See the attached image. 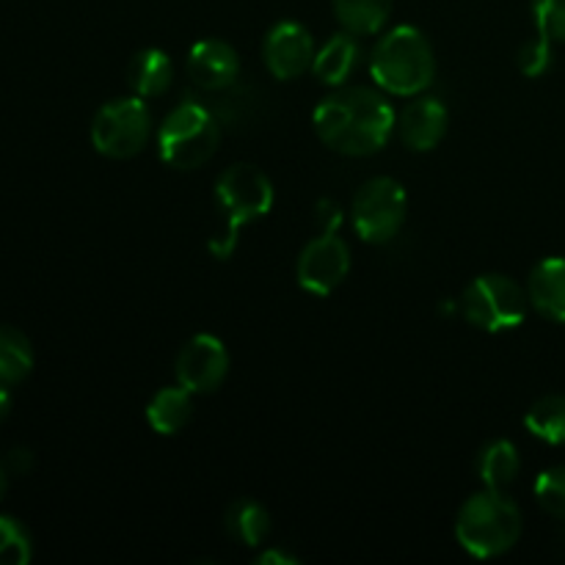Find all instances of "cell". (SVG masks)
Listing matches in <instances>:
<instances>
[{"instance_id":"4fadbf2b","label":"cell","mask_w":565,"mask_h":565,"mask_svg":"<svg viewBox=\"0 0 565 565\" xmlns=\"http://www.w3.org/2000/svg\"><path fill=\"white\" fill-rule=\"evenodd\" d=\"M450 127V114L436 97H417L397 116V136L412 152H430L439 147Z\"/></svg>"},{"instance_id":"484cf974","label":"cell","mask_w":565,"mask_h":565,"mask_svg":"<svg viewBox=\"0 0 565 565\" xmlns=\"http://www.w3.org/2000/svg\"><path fill=\"white\" fill-rule=\"evenodd\" d=\"M552 44L555 42H550V39H544V36H535V39H530V42L522 44V50H519V70H522V75L541 77L546 70H550Z\"/></svg>"},{"instance_id":"2e32d148","label":"cell","mask_w":565,"mask_h":565,"mask_svg":"<svg viewBox=\"0 0 565 565\" xmlns=\"http://www.w3.org/2000/svg\"><path fill=\"white\" fill-rule=\"evenodd\" d=\"M356 64H359V44L356 39H353V33L351 31L334 33L323 47L315 50L312 75L318 77L320 83H326V86L337 88V86H345L348 77L356 72Z\"/></svg>"},{"instance_id":"8992f818","label":"cell","mask_w":565,"mask_h":565,"mask_svg":"<svg viewBox=\"0 0 565 565\" xmlns=\"http://www.w3.org/2000/svg\"><path fill=\"white\" fill-rule=\"evenodd\" d=\"M530 296L505 274L475 276L461 296V315L469 326L489 334L519 329L527 318Z\"/></svg>"},{"instance_id":"30bf717a","label":"cell","mask_w":565,"mask_h":565,"mask_svg":"<svg viewBox=\"0 0 565 565\" xmlns=\"http://www.w3.org/2000/svg\"><path fill=\"white\" fill-rule=\"evenodd\" d=\"M177 384L185 386L193 395H210L218 390L230 373V353L215 334H193L185 340L174 359Z\"/></svg>"},{"instance_id":"ac0fdd59","label":"cell","mask_w":565,"mask_h":565,"mask_svg":"<svg viewBox=\"0 0 565 565\" xmlns=\"http://www.w3.org/2000/svg\"><path fill=\"white\" fill-rule=\"evenodd\" d=\"M519 472H522V456H519L513 441L494 439L480 450L478 478L483 483V489L505 491L508 486L516 483Z\"/></svg>"},{"instance_id":"44dd1931","label":"cell","mask_w":565,"mask_h":565,"mask_svg":"<svg viewBox=\"0 0 565 565\" xmlns=\"http://www.w3.org/2000/svg\"><path fill=\"white\" fill-rule=\"evenodd\" d=\"M33 370V345L14 326H0V381L20 384Z\"/></svg>"},{"instance_id":"6da1fadb","label":"cell","mask_w":565,"mask_h":565,"mask_svg":"<svg viewBox=\"0 0 565 565\" xmlns=\"http://www.w3.org/2000/svg\"><path fill=\"white\" fill-rule=\"evenodd\" d=\"M395 110L390 99L370 86H337L318 103L312 127L320 141L348 158L381 152L395 132Z\"/></svg>"},{"instance_id":"5bb4252c","label":"cell","mask_w":565,"mask_h":565,"mask_svg":"<svg viewBox=\"0 0 565 565\" xmlns=\"http://www.w3.org/2000/svg\"><path fill=\"white\" fill-rule=\"evenodd\" d=\"M527 296L535 312L565 323V257H546L530 270Z\"/></svg>"},{"instance_id":"5b68a950","label":"cell","mask_w":565,"mask_h":565,"mask_svg":"<svg viewBox=\"0 0 565 565\" xmlns=\"http://www.w3.org/2000/svg\"><path fill=\"white\" fill-rule=\"evenodd\" d=\"M221 143V127L210 108L199 103H182L158 127V152L166 166L177 171H193L210 163Z\"/></svg>"},{"instance_id":"52a82bcc","label":"cell","mask_w":565,"mask_h":565,"mask_svg":"<svg viewBox=\"0 0 565 565\" xmlns=\"http://www.w3.org/2000/svg\"><path fill=\"white\" fill-rule=\"evenodd\" d=\"M408 215L406 188L395 177H373L351 202V221L364 243L384 246L401 235Z\"/></svg>"},{"instance_id":"f1b7e54d","label":"cell","mask_w":565,"mask_h":565,"mask_svg":"<svg viewBox=\"0 0 565 565\" xmlns=\"http://www.w3.org/2000/svg\"><path fill=\"white\" fill-rule=\"evenodd\" d=\"M9 408H11V395L9 390H6V381H0V419H6Z\"/></svg>"},{"instance_id":"8fae6325","label":"cell","mask_w":565,"mask_h":565,"mask_svg":"<svg viewBox=\"0 0 565 565\" xmlns=\"http://www.w3.org/2000/svg\"><path fill=\"white\" fill-rule=\"evenodd\" d=\"M263 58L276 81H296L312 70L315 39L301 22L281 20L265 33Z\"/></svg>"},{"instance_id":"7c38bea8","label":"cell","mask_w":565,"mask_h":565,"mask_svg":"<svg viewBox=\"0 0 565 565\" xmlns=\"http://www.w3.org/2000/svg\"><path fill=\"white\" fill-rule=\"evenodd\" d=\"M241 75V55L224 39H202L188 53V77L202 92H224Z\"/></svg>"},{"instance_id":"d4e9b609","label":"cell","mask_w":565,"mask_h":565,"mask_svg":"<svg viewBox=\"0 0 565 565\" xmlns=\"http://www.w3.org/2000/svg\"><path fill=\"white\" fill-rule=\"evenodd\" d=\"M535 28L539 36L550 39V42H565V0H533Z\"/></svg>"},{"instance_id":"ffe728a7","label":"cell","mask_w":565,"mask_h":565,"mask_svg":"<svg viewBox=\"0 0 565 565\" xmlns=\"http://www.w3.org/2000/svg\"><path fill=\"white\" fill-rule=\"evenodd\" d=\"M334 14L353 36H373L384 31L392 14V0H331Z\"/></svg>"},{"instance_id":"d6986e66","label":"cell","mask_w":565,"mask_h":565,"mask_svg":"<svg viewBox=\"0 0 565 565\" xmlns=\"http://www.w3.org/2000/svg\"><path fill=\"white\" fill-rule=\"evenodd\" d=\"M224 527L232 541L243 546H259L270 533V516L257 500L243 497L235 500L224 513Z\"/></svg>"},{"instance_id":"7402d4cb","label":"cell","mask_w":565,"mask_h":565,"mask_svg":"<svg viewBox=\"0 0 565 565\" xmlns=\"http://www.w3.org/2000/svg\"><path fill=\"white\" fill-rule=\"evenodd\" d=\"M524 428L546 445H565V395H544L524 414Z\"/></svg>"},{"instance_id":"ba28073f","label":"cell","mask_w":565,"mask_h":565,"mask_svg":"<svg viewBox=\"0 0 565 565\" xmlns=\"http://www.w3.org/2000/svg\"><path fill=\"white\" fill-rule=\"evenodd\" d=\"M152 136V114L141 97H116L92 119V143L110 160H127L143 152Z\"/></svg>"},{"instance_id":"f546056e","label":"cell","mask_w":565,"mask_h":565,"mask_svg":"<svg viewBox=\"0 0 565 565\" xmlns=\"http://www.w3.org/2000/svg\"><path fill=\"white\" fill-rule=\"evenodd\" d=\"M3 491H6V472L3 467H0V497H3Z\"/></svg>"},{"instance_id":"9c48e42d","label":"cell","mask_w":565,"mask_h":565,"mask_svg":"<svg viewBox=\"0 0 565 565\" xmlns=\"http://www.w3.org/2000/svg\"><path fill=\"white\" fill-rule=\"evenodd\" d=\"M351 274V248L337 232H320L298 254L296 279L312 296H331Z\"/></svg>"},{"instance_id":"cb8c5ba5","label":"cell","mask_w":565,"mask_h":565,"mask_svg":"<svg viewBox=\"0 0 565 565\" xmlns=\"http://www.w3.org/2000/svg\"><path fill=\"white\" fill-rule=\"evenodd\" d=\"M533 494L550 516L565 519V467H550L535 478Z\"/></svg>"},{"instance_id":"7a4b0ae2","label":"cell","mask_w":565,"mask_h":565,"mask_svg":"<svg viewBox=\"0 0 565 565\" xmlns=\"http://www.w3.org/2000/svg\"><path fill=\"white\" fill-rule=\"evenodd\" d=\"M215 207L221 213V230L210 237V252L215 259H230L241 232L274 207V182L252 163L230 166L215 180Z\"/></svg>"},{"instance_id":"603a6c76","label":"cell","mask_w":565,"mask_h":565,"mask_svg":"<svg viewBox=\"0 0 565 565\" xmlns=\"http://www.w3.org/2000/svg\"><path fill=\"white\" fill-rule=\"evenodd\" d=\"M33 557V541L14 516L0 513V565H25Z\"/></svg>"},{"instance_id":"4316f807","label":"cell","mask_w":565,"mask_h":565,"mask_svg":"<svg viewBox=\"0 0 565 565\" xmlns=\"http://www.w3.org/2000/svg\"><path fill=\"white\" fill-rule=\"evenodd\" d=\"M315 213H318L320 232H337V230H340L342 210L337 207V202H331V199H320L318 207H315Z\"/></svg>"},{"instance_id":"277c9868","label":"cell","mask_w":565,"mask_h":565,"mask_svg":"<svg viewBox=\"0 0 565 565\" xmlns=\"http://www.w3.org/2000/svg\"><path fill=\"white\" fill-rule=\"evenodd\" d=\"M524 530L522 511L505 491L483 489L469 497L456 519V541L467 555L491 561L519 544Z\"/></svg>"},{"instance_id":"3957f363","label":"cell","mask_w":565,"mask_h":565,"mask_svg":"<svg viewBox=\"0 0 565 565\" xmlns=\"http://www.w3.org/2000/svg\"><path fill=\"white\" fill-rule=\"evenodd\" d=\"M370 75L381 92L417 97L436 77L434 44L414 25L390 28L370 55Z\"/></svg>"},{"instance_id":"e0dca14e","label":"cell","mask_w":565,"mask_h":565,"mask_svg":"<svg viewBox=\"0 0 565 565\" xmlns=\"http://www.w3.org/2000/svg\"><path fill=\"white\" fill-rule=\"evenodd\" d=\"M193 417V392L185 386H163L147 403V423L154 434L177 436Z\"/></svg>"},{"instance_id":"9a60e30c","label":"cell","mask_w":565,"mask_h":565,"mask_svg":"<svg viewBox=\"0 0 565 565\" xmlns=\"http://www.w3.org/2000/svg\"><path fill=\"white\" fill-rule=\"evenodd\" d=\"M171 83H174V61L160 47L138 50L127 64V86L136 92V97H163Z\"/></svg>"},{"instance_id":"83f0119b","label":"cell","mask_w":565,"mask_h":565,"mask_svg":"<svg viewBox=\"0 0 565 565\" xmlns=\"http://www.w3.org/2000/svg\"><path fill=\"white\" fill-rule=\"evenodd\" d=\"M259 565H296L298 557L290 555V552H281V550H265L263 555L257 557Z\"/></svg>"}]
</instances>
